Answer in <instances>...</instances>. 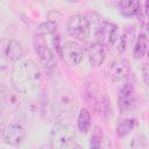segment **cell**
Masks as SVG:
<instances>
[{"mask_svg": "<svg viewBox=\"0 0 149 149\" xmlns=\"http://www.w3.org/2000/svg\"><path fill=\"white\" fill-rule=\"evenodd\" d=\"M13 87L19 93H27L41 85L42 73L37 64L31 59L17 61L10 73Z\"/></svg>", "mask_w": 149, "mask_h": 149, "instance_id": "cell-1", "label": "cell"}, {"mask_svg": "<svg viewBox=\"0 0 149 149\" xmlns=\"http://www.w3.org/2000/svg\"><path fill=\"white\" fill-rule=\"evenodd\" d=\"M76 137L74 127L70 123L58 122L50 133V146L54 149H68Z\"/></svg>", "mask_w": 149, "mask_h": 149, "instance_id": "cell-2", "label": "cell"}, {"mask_svg": "<svg viewBox=\"0 0 149 149\" xmlns=\"http://www.w3.org/2000/svg\"><path fill=\"white\" fill-rule=\"evenodd\" d=\"M52 109L55 118L68 119L72 116L77 109V99L70 91H59L55 95Z\"/></svg>", "mask_w": 149, "mask_h": 149, "instance_id": "cell-3", "label": "cell"}, {"mask_svg": "<svg viewBox=\"0 0 149 149\" xmlns=\"http://www.w3.org/2000/svg\"><path fill=\"white\" fill-rule=\"evenodd\" d=\"M68 33L77 41H86L91 33V26L87 17L76 14L68 20Z\"/></svg>", "mask_w": 149, "mask_h": 149, "instance_id": "cell-4", "label": "cell"}, {"mask_svg": "<svg viewBox=\"0 0 149 149\" xmlns=\"http://www.w3.org/2000/svg\"><path fill=\"white\" fill-rule=\"evenodd\" d=\"M24 54L22 44L12 38H2L0 40V56L3 57L8 62H17L22 59Z\"/></svg>", "mask_w": 149, "mask_h": 149, "instance_id": "cell-5", "label": "cell"}, {"mask_svg": "<svg viewBox=\"0 0 149 149\" xmlns=\"http://www.w3.org/2000/svg\"><path fill=\"white\" fill-rule=\"evenodd\" d=\"M64 61V63L69 66H77L84 56L83 48L78 42L69 41L62 45L61 54H59Z\"/></svg>", "mask_w": 149, "mask_h": 149, "instance_id": "cell-6", "label": "cell"}, {"mask_svg": "<svg viewBox=\"0 0 149 149\" xmlns=\"http://www.w3.org/2000/svg\"><path fill=\"white\" fill-rule=\"evenodd\" d=\"M135 90L130 83H126L118 95V107L121 113H128L135 107Z\"/></svg>", "mask_w": 149, "mask_h": 149, "instance_id": "cell-7", "label": "cell"}, {"mask_svg": "<svg viewBox=\"0 0 149 149\" xmlns=\"http://www.w3.org/2000/svg\"><path fill=\"white\" fill-rule=\"evenodd\" d=\"M128 74H129V64L122 57L115 58L113 62L108 64L106 69V76L112 81H120L125 79Z\"/></svg>", "mask_w": 149, "mask_h": 149, "instance_id": "cell-8", "label": "cell"}, {"mask_svg": "<svg viewBox=\"0 0 149 149\" xmlns=\"http://www.w3.org/2000/svg\"><path fill=\"white\" fill-rule=\"evenodd\" d=\"M1 137L5 143L16 147V146H20L21 143H23V141L26 139V130L22 126L17 125V123H12V125H8L5 127Z\"/></svg>", "mask_w": 149, "mask_h": 149, "instance_id": "cell-9", "label": "cell"}, {"mask_svg": "<svg viewBox=\"0 0 149 149\" xmlns=\"http://www.w3.org/2000/svg\"><path fill=\"white\" fill-rule=\"evenodd\" d=\"M118 37V27L111 22L104 21L97 31V38L98 43H100L104 47L112 45Z\"/></svg>", "mask_w": 149, "mask_h": 149, "instance_id": "cell-10", "label": "cell"}, {"mask_svg": "<svg viewBox=\"0 0 149 149\" xmlns=\"http://www.w3.org/2000/svg\"><path fill=\"white\" fill-rule=\"evenodd\" d=\"M35 51L40 58L41 64L43 65V68L48 71H52L56 69L57 66V62H56V57L55 54L51 51V49L43 44V43H37L35 44Z\"/></svg>", "mask_w": 149, "mask_h": 149, "instance_id": "cell-11", "label": "cell"}, {"mask_svg": "<svg viewBox=\"0 0 149 149\" xmlns=\"http://www.w3.org/2000/svg\"><path fill=\"white\" fill-rule=\"evenodd\" d=\"M88 52V61L92 66H99L104 63L106 58V49L98 42L91 43L87 49Z\"/></svg>", "mask_w": 149, "mask_h": 149, "instance_id": "cell-12", "label": "cell"}, {"mask_svg": "<svg viewBox=\"0 0 149 149\" xmlns=\"http://www.w3.org/2000/svg\"><path fill=\"white\" fill-rule=\"evenodd\" d=\"M135 37V28L128 27L123 30V33L116 37L115 40V48L119 54H123L128 50V48L132 45Z\"/></svg>", "mask_w": 149, "mask_h": 149, "instance_id": "cell-13", "label": "cell"}, {"mask_svg": "<svg viewBox=\"0 0 149 149\" xmlns=\"http://www.w3.org/2000/svg\"><path fill=\"white\" fill-rule=\"evenodd\" d=\"M119 8L122 14L125 15H141L142 8H141V2L136 0H125L119 2Z\"/></svg>", "mask_w": 149, "mask_h": 149, "instance_id": "cell-14", "label": "cell"}, {"mask_svg": "<svg viewBox=\"0 0 149 149\" xmlns=\"http://www.w3.org/2000/svg\"><path fill=\"white\" fill-rule=\"evenodd\" d=\"M83 97L86 100V102L91 106H97L98 105V88L94 81H87L85 83L84 91H83Z\"/></svg>", "mask_w": 149, "mask_h": 149, "instance_id": "cell-15", "label": "cell"}, {"mask_svg": "<svg viewBox=\"0 0 149 149\" xmlns=\"http://www.w3.org/2000/svg\"><path fill=\"white\" fill-rule=\"evenodd\" d=\"M135 126V120L130 118H120L116 123V134L119 137L126 136Z\"/></svg>", "mask_w": 149, "mask_h": 149, "instance_id": "cell-16", "label": "cell"}, {"mask_svg": "<svg viewBox=\"0 0 149 149\" xmlns=\"http://www.w3.org/2000/svg\"><path fill=\"white\" fill-rule=\"evenodd\" d=\"M77 126L78 129L81 133H87L90 130L91 127V113L87 108H81L79 114H78V119H77Z\"/></svg>", "mask_w": 149, "mask_h": 149, "instance_id": "cell-17", "label": "cell"}, {"mask_svg": "<svg viewBox=\"0 0 149 149\" xmlns=\"http://www.w3.org/2000/svg\"><path fill=\"white\" fill-rule=\"evenodd\" d=\"M148 49V40L147 36L144 34H140L137 36V40L135 42V47H134V51H133V56L136 59L142 58Z\"/></svg>", "mask_w": 149, "mask_h": 149, "instance_id": "cell-18", "label": "cell"}, {"mask_svg": "<svg viewBox=\"0 0 149 149\" xmlns=\"http://www.w3.org/2000/svg\"><path fill=\"white\" fill-rule=\"evenodd\" d=\"M56 30H57V22H55L52 20H48V21L42 22L37 26V28L35 30V34L38 35V36H42V35L52 34Z\"/></svg>", "mask_w": 149, "mask_h": 149, "instance_id": "cell-19", "label": "cell"}, {"mask_svg": "<svg viewBox=\"0 0 149 149\" xmlns=\"http://www.w3.org/2000/svg\"><path fill=\"white\" fill-rule=\"evenodd\" d=\"M15 104V95H13L5 86L0 85V107L14 106Z\"/></svg>", "mask_w": 149, "mask_h": 149, "instance_id": "cell-20", "label": "cell"}, {"mask_svg": "<svg viewBox=\"0 0 149 149\" xmlns=\"http://www.w3.org/2000/svg\"><path fill=\"white\" fill-rule=\"evenodd\" d=\"M102 130L99 127H94L92 135H91V141H90V149H100L101 143H102Z\"/></svg>", "mask_w": 149, "mask_h": 149, "instance_id": "cell-21", "label": "cell"}, {"mask_svg": "<svg viewBox=\"0 0 149 149\" xmlns=\"http://www.w3.org/2000/svg\"><path fill=\"white\" fill-rule=\"evenodd\" d=\"M130 149H148V141L146 135L137 134L130 142Z\"/></svg>", "mask_w": 149, "mask_h": 149, "instance_id": "cell-22", "label": "cell"}, {"mask_svg": "<svg viewBox=\"0 0 149 149\" xmlns=\"http://www.w3.org/2000/svg\"><path fill=\"white\" fill-rule=\"evenodd\" d=\"M8 61L0 56V78H3L8 72Z\"/></svg>", "mask_w": 149, "mask_h": 149, "instance_id": "cell-23", "label": "cell"}, {"mask_svg": "<svg viewBox=\"0 0 149 149\" xmlns=\"http://www.w3.org/2000/svg\"><path fill=\"white\" fill-rule=\"evenodd\" d=\"M100 149H113V143L109 137H105V140H102Z\"/></svg>", "mask_w": 149, "mask_h": 149, "instance_id": "cell-24", "label": "cell"}, {"mask_svg": "<svg viewBox=\"0 0 149 149\" xmlns=\"http://www.w3.org/2000/svg\"><path fill=\"white\" fill-rule=\"evenodd\" d=\"M142 78L146 85H148V64H143L142 66Z\"/></svg>", "mask_w": 149, "mask_h": 149, "instance_id": "cell-25", "label": "cell"}, {"mask_svg": "<svg viewBox=\"0 0 149 149\" xmlns=\"http://www.w3.org/2000/svg\"><path fill=\"white\" fill-rule=\"evenodd\" d=\"M5 120H3V118H2V115L0 114V136L2 135V132H3V129H5Z\"/></svg>", "mask_w": 149, "mask_h": 149, "instance_id": "cell-26", "label": "cell"}, {"mask_svg": "<svg viewBox=\"0 0 149 149\" xmlns=\"http://www.w3.org/2000/svg\"><path fill=\"white\" fill-rule=\"evenodd\" d=\"M38 149H54L50 144H43V146H41Z\"/></svg>", "mask_w": 149, "mask_h": 149, "instance_id": "cell-27", "label": "cell"}, {"mask_svg": "<svg viewBox=\"0 0 149 149\" xmlns=\"http://www.w3.org/2000/svg\"><path fill=\"white\" fill-rule=\"evenodd\" d=\"M73 149H81V147H80V146H78V144H76Z\"/></svg>", "mask_w": 149, "mask_h": 149, "instance_id": "cell-28", "label": "cell"}]
</instances>
